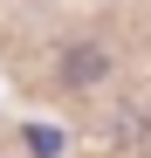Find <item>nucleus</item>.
Masks as SVG:
<instances>
[{
  "instance_id": "f257e3e1",
  "label": "nucleus",
  "mask_w": 151,
  "mask_h": 158,
  "mask_svg": "<svg viewBox=\"0 0 151 158\" xmlns=\"http://www.w3.org/2000/svg\"><path fill=\"white\" fill-rule=\"evenodd\" d=\"M110 76V55L103 48H89V41H76V48H62V83H76V89H89V83H103Z\"/></svg>"
},
{
  "instance_id": "f03ea898",
  "label": "nucleus",
  "mask_w": 151,
  "mask_h": 158,
  "mask_svg": "<svg viewBox=\"0 0 151 158\" xmlns=\"http://www.w3.org/2000/svg\"><path fill=\"white\" fill-rule=\"evenodd\" d=\"M28 144H35L41 158H55V151H62V138H55V124H28Z\"/></svg>"
}]
</instances>
